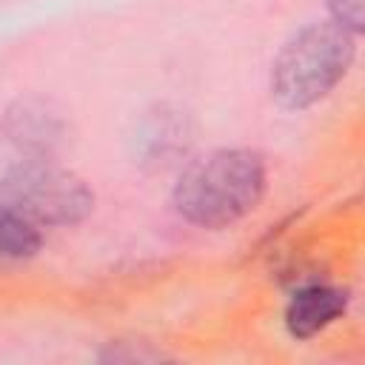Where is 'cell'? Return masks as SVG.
Here are the masks:
<instances>
[{"label":"cell","mask_w":365,"mask_h":365,"mask_svg":"<svg viewBox=\"0 0 365 365\" xmlns=\"http://www.w3.org/2000/svg\"><path fill=\"white\" fill-rule=\"evenodd\" d=\"M0 202L37 228H68L91 214L94 191L51 157H17L0 177Z\"/></svg>","instance_id":"3"},{"label":"cell","mask_w":365,"mask_h":365,"mask_svg":"<svg viewBox=\"0 0 365 365\" xmlns=\"http://www.w3.org/2000/svg\"><path fill=\"white\" fill-rule=\"evenodd\" d=\"M265 185L268 171L259 151L214 148L180 171L171 205L197 228H228L259 205Z\"/></svg>","instance_id":"1"},{"label":"cell","mask_w":365,"mask_h":365,"mask_svg":"<svg viewBox=\"0 0 365 365\" xmlns=\"http://www.w3.org/2000/svg\"><path fill=\"white\" fill-rule=\"evenodd\" d=\"M354 57L356 34L334 20L308 23L277 51L271 63V97L288 111L311 108L345 80Z\"/></svg>","instance_id":"2"},{"label":"cell","mask_w":365,"mask_h":365,"mask_svg":"<svg viewBox=\"0 0 365 365\" xmlns=\"http://www.w3.org/2000/svg\"><path fill=\"white\" fill-rule=\"evenodd\" d=\"M0 134L17 151V157H57L60 145L66 143L68 125L51 103L26 97L9 106L0 123Z\"/></svg>","instance_id":"4"},{"label":"cell","mask_w":365,"mask_h":365,"mask_svg":"<svg viewBox=\"0 0 365 365\" xmlns=\"http://www.w3.org/2000/svg\"><path fill=\"white\" fill-rule=\"evenodd\" d=\"M348 308V291L331 282H305L299 285L282 314L285 331L294 339H311L319 331H325L328 325H334Z\"/></svg>","instance_id":"5"},{"label":"cell","mask_w":365,"mask_h":365,"mask_svg":"<svg viewBox=\"0 0 365 365\" xmlns=\"http://www.w3.org/2000/svg\"><path fill=\"white\" fill-rule=\"evenodd\" d=\"M328 6V14L336 26H342L345 31L351 34H359L362 31V23H365V0H325Z\"/></svg>","instance_id":"7"},{"label":"cell","mask_w":365,"mask_h":365,"mask_svg":"<svg viewBox=\"0 0 365 365\" xmlns=\"http://www.w3.org/2000/svg\"><path fill=\"white\" fill-rule=\"evenodd\" d=\"M43 237L37 225L23 220L6 202H0V265H14L37 257Z\"/></svg>","instance_id":"6"}]
</instances>
